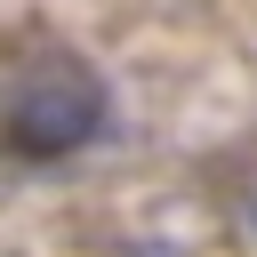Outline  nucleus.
<instances>
[{"label":"nucleus","instance_id":"nucleus-1","mask_svg":"<svg viewBox=\"0 0 257 257\" xmlns=\"http://www.w3.org/2000/svg\"><path fill=\"white\" fill-rule=\"evenodd\" d=\"M96 128H104V88H96L80 64L32 72V80L8 96V112H0V145L24 153V161H64V153H80Z\"/></svg>","mask_w":257,"mask_h":257}]
</instances>
